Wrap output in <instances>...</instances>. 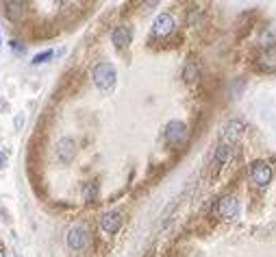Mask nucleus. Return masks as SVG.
Segmentation results:
<instances>
[{
    "instance_id": "nucleus-21",
    "label": "nucleus",
    "mask_w": 276,
    "mask_h": 257,
    "mask_svg": "<svg viewBox=\"0 0 276 257\" xmlns=\"http://www.w3.org/2000/svg\"><path fill=\"white\" fill-rule=\"evenodd\" d=\"M0 44H3V40H0Z\"/></svg>"
},
{
    "instance_id": "nucleus-9",
    "label": "nucleus",
    "mask_w": 276,
    "mask_h": 257,
    "mask_svg": "<svg viewBox=\"0 0 276 257\" xmlns=\"http://www.w3.org/2000/svg\"><path fill=\"white\" fill-rule=\"evenodd\" d=\"M76 155V142L72 140V137H63V140L57 144V157L61 163H70L74 159Z\"/></svg>"
},
{
    "instance_id": "nucleus-4",
    "label": "nucleus",
    "mask_w": 276,
    "mask_h": 257,
    "mask_svg": "<svg viewBox=\"0 0 276 257\" xmlns=\"http://www.w3.org/2000/svg\"><path fill=\"white\" fill-rule=\"evenodd\" d=\"M250 174H252V181L257 183V186L265 188L272 181V166L268 161H263V159H257L252 163V168H250Z\"/></svg>"
},
{
    "instance_id": "nucleus-19",
    "label": "nucleus",
    "mask_w": 276,
    "mask_h": 257,
    "mask_svg": "<svg viewBox=\"0 0 276 257\" xmlns=\"http://www.w3.org/2000/svg\"><path fill=\"white\" fill-rule=\"evenodd\" d=\"M0 166H5V155H3V151H0Z\"/></svg>"
},
{
    "instance_id": "nucleus-3",
    "label": "nucleus",
    "mask_w": 276,
    "mask_h": 257,
    "mask_svg": "<svg viewBox=\"0 0 276 257\" xmlns=\"http://www.w3.org/2000/svg\"><path fill=\"white\" fill-rule=\"evenodd\" d=\"M189 131H187V124L181 122V120H172L165 126V142L170 146H183L187 142Z\"/></svg>"
},
{
    "instance_id": "nucleus-20",
    "label": "nucleus",
    "mask_w": 276,
    "mask_h": 257,
    "mask_svg": "<svg viewBox=\"0 0 276 257\" xmlns=\"http://www.w3.org/2000/svg\"><path fill=\"white\" fill-rule=\"evenodd\" d=\"M0 257H5V253H3V251H0Z\"/></svg>"
},
{
    "instance_id": "nucleus-7",
    "label": "nucleus",
    "mask_w": 276,
    "mask_h": 257,
    "mask_svg": "<svg viewBox=\"0 0 276 257\" xmlns=\"http://www.w3.org/2000/svg\"><path fill=\"white\" fill-rule=\"evenodd\" d=\"M174 17L170 13H161L154 17V24H152V33L157 35V38H168V35L174 31Z\"/></svg>"
},
{
    "instance_id": "nucleus-17",
    "label": "nucleus",
    "mask_w": 276,
    "mask_h": 257,
    "mask_svg": "<svg viewBox=\"0 0 276 257\" xmlns=\"http://www.w3.org/2000/svg\"><path fill=\"white\" fill-rule=\"evenodd\" d=\"M11 50H13L15 54H22V52H24V46L17 42V40H11Z\"/></svg>"
},
{
    "instance_id": "nucleus-2",
    "label": "nucleus",
    "mask_w": 276,
    "mask_h": 257,
    "mask_svg": "<svg viewBox=\"0 0 276 257\" xmlns=\"http://www.w3.org/2000/svg\"><path fill=\"white\" fill-rule=\"evenodd\" d=\"M68 246L74 253H83L89 249V231L83 225H74L70 227L68 231Z\"/></svg>"
},
{
    "instance_id": "nucleus-14",
    "label": "nucleus",
    "mask_w": 276,
    "mask_h": 257,
    "mask_svg": "<svg viewBox=\"0 0 276 257\" xmlns=\"http://www.w3.org/2000/svg\"><path fill=\"white\" fill-rule=\"evenodd\" d=\"M26 7L24 3H7V15H9V20H13V22H20V17H22V11Z\"/></svg>"
},
{
    "instance_id": "nucleus-15",
    "label": "nucleus",
    "mask_w": 276,
    "mask_h": 257,
    "mask_svg": "<svg viewBox=\"0 0 276 257\" xmlns=\"http://www.w3.org/2000/svg\"><path fill=\"white\" fill-rule=\"evenodd\" d=\"M83 196H85L87 203H91V200H96V198H98V183L89 181L87 186H85V190H83Z\"/></svg>"
},
{
    "instance_id": "nucleus-18",
    "label": "nucleus",
    "mask_w": 276,
    "mask_h": 257,
    "mask_svg": "<svg viewBox=\"0 0 276 257\" xmlns=\"http://www.w3.org/2000/svg\"><path fill=\"white\" fill-rule=\"evenodd\" d=\"M22 124H24V114H17V118H15V128H22Z\"/></svg>"
},
{
    "instance_id": "nucleus-6",
    "label": "nucleus",
    "mask_w": 276,
    "mask_h": 257,
    "mask_svg": "<svg viewBox=\"0 0 276 257\" xmlns=\"http://www.w3.org/2000/svg\"><path fill=\"white\" fill-rule=\"evenodd\" d=\"M244 135V122L242 120H231L226 126H224V131H222V142L220 144H226V146H235L237 140Z\"/></svg>"
},
{
    "instance_id": "nucleus-1",
    "label": "nucleus",
    "mask_w": 276,
    "mask_h": 257,
    "mask_svg": "<svg viewBox=\"0 0 276 257\" xmlns=\"http://www.w3.org/2000/svg\"><path fill=\"white\" fill-rule=\"evenodd\" d=\"M91 79H94V83L98 89L103 91H109L113 89L115 85V79H117V72H115V66L109 61H100L94 66V70H91Z\"/></svg>"
},
{
    "instance_id": "nucleus-10",
    "label": "nucleus",
    "mask_w": 276,
    "mask_h": 257,
    "mask_svg": "<svg viewBox=\"0 0 276 257\" xmlns=\"http://www.w3.org/2000/svg\"><path fill=\"white\" fill-rule=\"evenodd\" d=\"M100 227L105 229L107 233H117L120 227H122V214L120 212H107L103 214V218H100Z\"/></svg>"
},
{
    "instance_id": "nucleus-5",
    "label": "nucleus",
    "mask_w": 276,
    "mask_h": 257,
    "mask_svg": "<svg viewBox=\"0 0 276 257\" xmlns=\"http://www.w3.org/2000/svg\"><path fill=\"white\" fill-rule=\"evenodd\" d=\"M237 212H239V203H237L235 196H224V198H220L218 205H215V216H218V218L231 220V218L237 216Z\"/></svg>"
},
{
    "instance_id": "nucleus-11",
    "label": "nucleus",
    "mask_w": 276,
    "mask_h": 257,
    "mask_svg": "<svg viewBox=\"0 0 276 257\" xmlns=\"http://www.w3.org/2000/svg\"><path fill=\"white\" fill-rule=\"evenodd\" d=\"M259 66L263 70H276V46H268L259 54Z\"/></svg>"
},
{
    "instance_id": "nucleus-12",
    "label": "nucleus",
    "mask_w": 276,
    "mask_h": 257,
    "mask_svg": "<svg viewBox=\"0 0 276 257\" xmlns=\"http://www.w3.org/2000/svg\"><path fill=\"white\" fill-rule=\"evenodd\" d=\"M235 155V146H226V144H220L218 151H215V159L222 163V166H226V163H231Z\"/></svg>"
},
{
    "instance_id": "nucleus-8",
    "label": "nucleus",
    "mask_w": 276,
    "mask_h": 257,
    "mask_svg": "<svg viewBox=\"0 0 276 257\" xmlns=\"http://www.w3.org/2000/svg\"><path fill=\"white\" fill-rule=\"evenodd\" d=\"M111 42H113L115 48H126V46L133 42V29L128 24L115 26L113 33H111Z\"/></svg>"
},
{
    "instance_id": "nucleus-16",
    "label": "nucleus",
    "mask_w": 276,
    "mask_h": 257,
    "mask_svg": "<svg viewBox=\"0 0 276 257\" xmlns=\"http://www.w3.org/2000/svg\"><path fill=\"white\" fill-rule=\"evenodd\" d=\"M52 54H54L52 50H44V52H40V54H35V57H33V66H42V63L50 61Z\"/></svg>"
},
{
    "instance_id": "nucleus-13",
    "label": "nucleus",
    "mask_w": 276,
    "mask_h": 257,
    "mask_svg": "<svg viewBox=\"0 0 276 257\" xmlns=\"http://www.w3.org/2000/svg\"><path fill=\"white\" fill-rule=\"evenodd\" d=\"M183 79H185V83H189V85L198 83V79H200V70H198V66H196L194 61H189L187 66H185V70H183Z\"/></svg>"
}]
</instances>
